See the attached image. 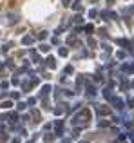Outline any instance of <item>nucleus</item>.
Listing matches in <instances>:
<instances>
[{"instance_id":"1","label":"nucleus","mask_w":134,"mask_h":143,"mask_svg":"<svg viewBox=\"0 0 134 143\" xmlns=\"http://www.w3.org/2000/svg\"><path fill=\"white\" fill-rule=\"evenodd\" d=\"M64 5H69V0H64Z\"/></svg>"}]
</instances>
